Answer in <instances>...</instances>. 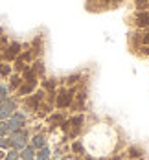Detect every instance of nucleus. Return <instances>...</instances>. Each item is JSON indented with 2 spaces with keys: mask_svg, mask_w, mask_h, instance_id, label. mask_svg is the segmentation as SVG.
I'll list each match as a JSON object with an SVG mask.
<instances>
[{
  "mask_svg": "<svg viewBox=\"0 0 149 160\" xmlns=\"http://www.w3.org/2000/svg\"><path fill=\"white\" fill-rule=\"evenodd\" d=\"M24 125V114H13L11 118H9V122L6 123V127L7 131H11V132H15L18 129Z\"/></svg>",
  "mask_w": 149,
  "mask_h": 160,
  "instance_id": "f257e3e1",
  "label": "nucleus"
},
{
  "mask_svg": "<svg viewBox=\"0 0 149 160\" xmlns=\"http://www.w3.org/2000/svg\"><path fill=\"white\" fill-rule=\"evenodd\" d=\"M13 111H15V103H13V101H9V99L2 101V103H0V120L9 118V116L13 114Z\"/></svg>",
  "mask_w": 149,
  "mask_h": 160,
  "instance_id": "f03ea898",
  "label": "nucleus"
},
{
  "mask_svg": "<svg viewBox=\"0 0 149 160\" xmlns=\"http://www.w3.org/2000/svg\"><path fill=\"white\" fill-rule=\"evenodd\" d=\"M9 140H11L13 147H24V144H26V132L24 131H15Z\"/></svg>",
  "mask_w": 149,
  "mask_h": 160,
  "instance_id": "7ed1b4c3",
  "label": "nucleus"
},
{
  "mask_svg": "<svg viewBox=\"0 0 149 160\" xmlns=\"http://www.w3.org/2000/svg\"><path fill=\"white\" fill-rule=\"evenodd\" d=\"M22 160H33V147H22Z\"/></svg>",
  "mask_w": 149,
  "mask_h": 160,
  "instance_id": "20e7f679",
  "label": "nucleus"
},
{
  "mask_svg": "<svg viewBox=\"0 0 149 160\" xmlns=\"http://www.w3.org/2000/svg\"><path fill=\"white\" fill-rule=\"evenodd\" d=\"M68 101H70V94L61 92V98H59V107H66V105H68Z\"/></svg>",
  "mask_w": 149,
  "mask_h": 160,
  "instance_id": "39448f33",
  "label": "nucleus"
},
{
  "mask_svg": "<svg viewBox=\"0 0 149 160\" xmlns=\"http://www.w3.org/2000/svg\"><path fill=\"white\" fill-rule=\"evenodd\" d=\"M33 145H35V147H42V145H44V136H42V134H37V136L33 138Z\"/></svg>",
  "mask_w": 149,
  "mask_h": 160,
  "instance_id": "423d86ee",
  "label": "nucleus"
},
{
  "mask_svg": "<svg viewBox=\"0 0 149 160\" xmlns=\"http://www.w3.org/2000/svg\"><path fill=\"white\" fill-rule=\"evenodd\" d=\"M48 157H50V151L46 149V147H42V149L39 151V155H37V158L39 160H48Z\"/></svg>",
  "mask_w": 149,
  "mask_h": 160,
  "instance_id": "0eeeda50",
  "label": "nucleus"
},
{
  "mask_svg": "<svg viewBox=\"0 0 149 160\" xmlns=\"http://www.w3.org/2000/svg\"><path fill=\"white\" fill-rule=\"evenodd\" d=\"M6 94H7V88H6V87H2V85H0V103H2V101H4V98H6Z\"/></svg>",
  "mask_w": 149,
  "mask_h": 160,
  "instance_id": "6e6552de",
  "label": "nucleus"
},
{
  "mask_svg": "<svg viewBox=\"0 0 149 160\" xmlns=\"http://www.w3.org/2000/svg\"><path fill=\"white\" fill-rule=\"evenodd\" d=\"M17 158H18L17 151H9V153H7V157H6V160H17Z\"/></svg>",
  "mask_w": 149,
  "mask_h": 160,
  "instance_id": "1a4fd4ad",
  "label": "nucleus"
},
{
  "mask_svg": "<svg viewBox=\"0 0 149 160\" xmlns=\"http://www.w3.org/2000/svg\"><path fill=\"white\" fill-rule=\"evenodd\" d=\"M138 20H140L138 24H142V26H146V24H147V22H149V17H147V15H142V17H140V18H138Z\"/></svg>",
  "mask_w": 149,
  "mask_h": 160,
  "instance_id": "9d476101",
  "label": "nucleus"
},
{
  "mask_svg": "<svg viewBox=\"0 0 149 160\" xmlns=\"http://www.w3.org/2000/svg\"><path fill=\"white\" fill-rule=\"evenodd\" d=\"M7 132V127H6V123H0V136H4Z\"/></svg>",
  "mask_w": 149,
  "mask_h": 160,
  "instance_id": "9b49d317",
  "label": "nucleus"
},
{
  "mask_svg": "<svg viewBox=\"0 0 149 160\" xmlns=\"http://www.w3.org/2000/svg\"><path fill=\"white\" fill-rule=\"evenodd\" d=\"M74 151H81V144H74Z\"/></svg>",
  "mask_w": 149,
  "mask_h": 160,
  "instance_id": "f8f14e48",
  "label": "nucleus"
},
{
  "mask_svg": "<svg viewBox=\"0 0 149 160\" xmlns=\"http://www.w3.org/2000/svg\"><path fill=\"white\" fill-rule=\"evenodd\" d=\"M4 145H6V140H4V138L0 136V147H4Z\"/></svg>",
  "mask_w": 149,
  "mask_h": 160,
  "instance_id": "ddd939ff",
  "label": "nucleus"
},
{
  "mask_svg": "<svg viewBox=\"0 0 149 160\" xmlns=\"http://www.w3.org/2000/svg\"><path fill=\"white\" fill-rule=\"evenodd\" d=\"M146 42H149V35H147V37H146Z\"/></svg>",
  "mask_w": 149,
  "mask_h": 160,
  "instance_id": "4468645a",
  "label": "nucleus"
},
{
  "mask_svg": "<svg viewBox=\"0 0 149 160\" xmlns=\"http://www.w3.org/2000/svg\"><path fill=\"white\" fill-rule=\"evenodd\" d=\"M114 160H120V158H114Z\"/></svg>",
  "mask_w": 149,
  "mask_h": 160,
  "instance_id": "2eb2a0df",
  "label": "nucleus"
}]
</instances>
